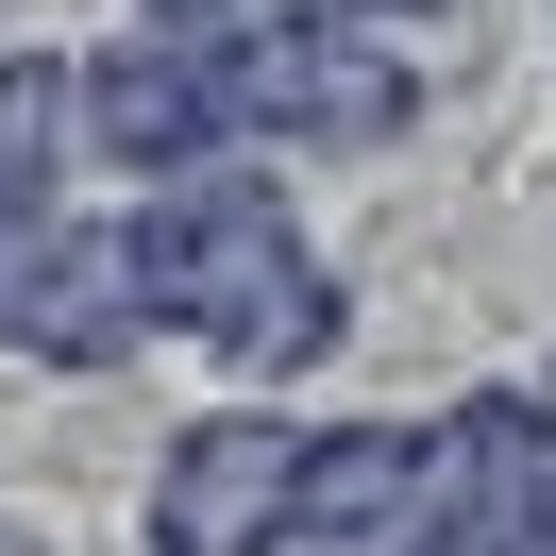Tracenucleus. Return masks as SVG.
Here are the masks:
<instances>
[{"instance_id": "f03ea898", "label": "nucleus", "mask_w": 556, "mask_h": 556, "mask_svg": "<svg viewBox=\"0 0 556 556\" xmlns=\"http://www.w3.org/2000/svg\"><path fill=\"white\" fill-rule=\"evenodd\" d=\"M219 118H270V136H405V68L338 17H270V35L219 51Z\"/></svg>"}, {"instance_id": "7ed1b4c3", "label": "nucleus", "mask_w": 556, "mask_h": 556, "mask_svg": "<svg viewBox=\"0 0 556 556\" xmlns=\"http://www.w3.org/2000/svg\"><path fill=\"white\" fill-rule=\"evenodd\" d=\"M287 506H304V439H287V421H203V439L169 455L152 540L169 556H287Z\"/></svg>"}, {"instance_id": "20e7f679", "label": "nucleus", "mask_w": 556, "mask_h": 556, "mask_svg": "<svg viewBox=\"0 0 556 556\" xmlns=\"http://www.w3.org/2000/svg\"><path fill=\"white\" fill-rule=\"evenodd\" d=\"M0 556H35V540H0Z\"/></svg>"}, {"instance_id": "f257e3e1", "label": "nucleus", "mask_w": 556, "mask_h": 556, "mask_svg": "<svg viewBox=\"0 0 556 556\" xmlns=\"http://www.w3.org/2000/svg\"><path fill=\"white\" fill-rule=\"evenodd\" d=\"M136 304L203 320V338L253 354V371L338 354V270L287 237L270 186H186V203H152V219H136Z\"/></svg>"}]
</instances>
